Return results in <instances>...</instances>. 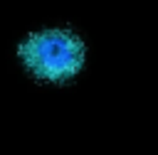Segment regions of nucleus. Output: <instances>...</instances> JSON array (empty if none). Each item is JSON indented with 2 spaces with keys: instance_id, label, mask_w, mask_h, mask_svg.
<instances>
[{
  "instance_id": "f257e3e1",
  "label": "nucleus",
  "mask_w": 158,
  "mask_h": 155,
  "mask_svg": "<svg viewBox=\"0 0 158 155\" xmlns=\"http://www.w3.org/2000/svg\"><path fill=\"white\" fill-rule=\"evenodd\" d=\"M17 57L35 79L64 84L81 71L86 47L69 30H42L20 42Z\"/></svg>"
}]
</instances>
